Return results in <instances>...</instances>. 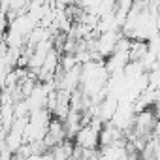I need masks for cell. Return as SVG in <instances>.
Instances as JSON below:
<instances>
[{
    "label": "cell",
    "instance_id": "1",
    "mask_svg": "<svg viewBox=\"0 0 160 160\" xmlns=\"http://www.w3.org/2000/svg\"><path fill=\"white\" fill-rule=\"evenodd\" d=\"M121 141H126L124 132H121L119 128H115L111 122H104L102 130H100V147H108V145H117Z\"/></svg>",
    "mask_w": 160,
    "mask_h": 160
},
{
    "label": "cell",
    "instance_id": "2",
    "mask_svg": "<svg viewBox=\"0 0 160 160\" xmlns=\"http://www.w3.org/2000/svg\"><path fill=\"white\" fill-rule=\"evenodd\" d=\"M147 89L160 91V66L147 72Z\"/></svg>",
    "mask_w": 160,
    "mask_h": 160
},
{
    "label": "cell",
    "instance_id": "3",
    "mask_svg": "<svg viewBox=\"0 0 160 160\" xmlns=\"http://www.w3.org/2000/svg\"><path fill=\"white\" fill-rule=\"evenodd\" d=\"M128 160H136V158H134V156H130V158H128Z\"/></svg>",
    "mask_w": 160,
    "mask_h": 160
}]
</instances>
